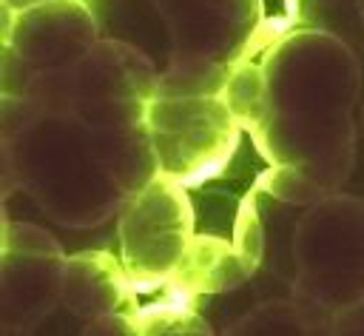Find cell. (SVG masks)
I'll use <instances>...</instances> for the list:
<instances>
[{"mask_svg": "<svg viewBox=\"0 0 364 336\" xmlns=\"http://www.w3.org/2000/svg\"><path fill=\"white\" fill-rule=\"evenodd\" d=\"M196 216L188 188L154 177L117 216L119 262L142 293H162L182 268L196 236Z\"/></svg>", "mask_w": 364, "mask_h": 336, "instance_id": "6", "label": "cell"}, {"mask_svg": "<svg viewBox=\"0 0 364 336\" xmlns=\"http://www.w3.org/2000/svg\"><path fill=\"white\" fill-rule=\"evenodd\" d=\"M344 9H347L350 23L364 31V0H344Z\"/></svg>", "mask_w": 364, "mask_h": 336, "instance_id": "13", "label": "cell"}, {"mask_svg": "<svg viewBox=\"0 0 364 336\" xmlns=\"http://www.w3.org/2000/svg\"><path fill=\"white\" fill-rule=\"evenodd\" d=\"M199 305L185 302V299H173V296H162L151 305H142L136 313V336H202V333H213L210 322L196 310Z\"/></svg>", "mask_w": 364, "mask_h": 336, "instance_id": "10", "label": "cell"}, {"mask_svg": "<svg viewBox=\"0 0 364 336\" xmlns=\"http://www.w3.org/2000/svg\"><path fill=\"white\" fill-rule=\"evenodd\" d=\"M100 37L85 0H48L26 11L0 6V94H20L31 74L80 60Z\"/></svg>", "mask_w": 364, "mask_h": 336, "instance_id": "7", "label": "cell"}, {"mask_svg": "<svg viewBox=\"0 0 364 336\" xmlns=\"http://www.w3.org/2000/svg\"><path fill=\"white\" fill-rule=\"evenodd\" d=\"M139 290L131 285L119 256L80 251L68 256L60 308L46 330L82 336H136Z\"/></svg>", "mask_w": 364, "mask_h": 336, "instance_id": "9", "label": "cell"}, {"mask_svg": "<svg viewBox=\"0 0 364 336\" xmlns=\"http://www.w3.org/2000/svg\"><path fill=\"white\" fill-rule=\"evenodd\" d=\"M40 3H48V0H0V6H6L11 11H26V9L40 6Z\"/></svg>", "mask_w": 364, "mask_h": 336, "instance_id": "14", "label": "cell"}, {"mask_svg": "<svg viewBox=\"0 0 364 336\" xmlns=\"http://www.w3.org/2000/svg\"><path fill=\"white\" fill-rule=\"evenodd\" d=\"M148 103L82 91L0 94L3 199L23 191L51 222L91 231L156 171Z\"/></svg>", "mask_w": 364, "mask_h": 336, "instance_id": "2", "label": "cell"}, {"mask_svg": "<svg viewBox=\"0 0 364 336\" xmlns=\"http://www.w3.org/2000/svg\"><path fill=\"white\" fill-rule=\"evenodd\" d=\"M68 253L43 225L3 216L0 239V330L40 333L60 308Z\"/></svg>", "mask_w": 364, "mask_h": 336, "instance_id": "8", "label": "cell"}, {"mask_svg": "<svg viewBox=\"0 0 364 336\" xmlns=\"http://www.w3.org/2000/svg\"><path fill=\"white\" fill-rule=\"evenodd\" d=\"M273 231V273L310 313L316 333H327L336 310L364 299V194L338 188L287 205Z\"/></svg>", "mask_w": 364, "mask_h": 336, "instance_id": "3", "label": "cell"}, {"mask_svg": "<svg viewBox=\"0 0 364 336\" xmlns=\"http://www.w3.org/2000/svg\"><path fill=\"white\" fill-rule=\"evenodd\" d=\"M165 31L156 94H222L264 26V0H154Z\"/></svg>", "mask_w": 364, "mask_h": 336, "instance_id": "4", "label": "cell"}, {"mask_svg": "<svg viewBox=\"0 0 364 336\" xmlns=\"http://www.w3.org/2000/svg\"><path fill=\"white\" fill-rule=\"evenodd\" d=\"M358 120H361V137H364V103H361V114H358Z\"/></svg>", "mask_w": 364, "mask_h": 336, "instance_id": "15", "label": "cell"}, {"mask_svg": "<svg viewBox=\"0 0 364 336\" xmlns=\"http://www.w3.org/2000/svg\"><path fill=\"white\" fill-rule=\"evenodd\" d=\"M225 333L245 336V333H316L310 313L293 299H276V302H259L239 319L222 327Z\"/></svg>", "mask_w": 364, "mask_h": 336, "instance_id": "11", "label": "cell"}, {"mask_svg": "<svg viewBox=\"0 0 364 336\" xmlns=\"http://www.w3.org/2000/svg\"><path fill=\"white\" fill-rule=\"evenodd\" d=\"M148 134L159 177L196 188L230 165L242 125L222 94H156Z\"/></svg>", "mask_w": 364, "mask_h": 336, "instance_id": "5", "label": "cell"}, {"mask_svg": "<svg viewBox=\"0 0 364 336\" xmlns=\"http://www.w3.org/2000/svg\"><path fill=\"white\" fill-rule=\"evenodd\" d=\"M327 336H364V299L330 316Z\"/></svg>", "mask_w": 364, "mask_h": 336, "instance_id": "12", "label": "cell"}, {"mask_svg": "<svg viewBox=\"0 0 364 336\" xmlns=\"http://www.w3.org/2000/svg\"><path fill=\"white\" fill-rule=\"evenodd\" d=\"M222 97L267 162L262 196L307 205L353 179L364 65L336 28L267 17Z\"/></svg>", "mask_w": 364, "mask_h": 336, "instance_id": "1", "label": "cell"}]
</instances>
